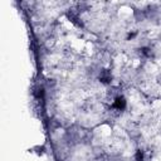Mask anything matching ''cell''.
<instances>
[{"label":"cell","instance_id":"4","mask_svg":"<svg viewBox=\"0 0 161 161\" xmlns=\"http://www.w3.org/2000/svg\"><path fill=\"white\" fill-rule=\"evenodd\" d=\"M142 53H144V54H147V56H150L151 52H150V49H148V48H144V49H142Z\"/></svg>","mask_w":161,"mask_h":161},{"label":"cell","instance_id":"3","mask_svg":"<svg viewBox=\"0 0 161 161\" xmlns=\"http://www.w3.org/2000/svg\"><path fill=\"white\" fill-rule=\"evenodd\" d=\"M142 160H144V152L141 150H137V152H136V161H142Z\"/></svg>","mask_w":161,"mask_h":161},{"label":"cell","instance_id":"2","mask_svg":"<svg viewBox=\"0 0 161 161\" xmlns=\"http://www.w3.org/2000/svg\"><path fill=\"white\" fill-rule=\"evenodd\" d=\"M111 78H112V76H111V73L107 71V69L102 71L101 74H99V80H101L103 83H108V82L111 81Z\"/></svg>","mask_w":161,"mask_h":161},{"label":"cell","instance_id":"1","mask_svg":"<svg viewBox=\"0 0 161 161\" xmlns=\"http://www.w3.org/2000/svg\"><path fill=\"white\" fill-rule=\"evenodd\" d=\"M113 107L117 108V110H120V111H122L123 108L126 107V99H125V97H122V96L117 97L113 102Z\"/></svg>","mask_w":161,"mask_h":161}]
</instances>
